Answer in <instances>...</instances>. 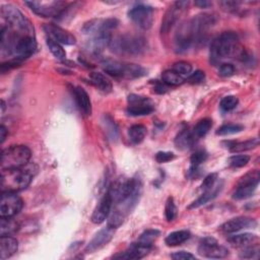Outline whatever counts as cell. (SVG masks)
Wrapping results in <instances>:
<instances>
[{
  "label": "cell",
  "mask_w": 260,
  "mask_h": 260,
  "mask_svg": "<svg viewBox=\"0 0 260 260\" xmlns=\"http://www.w3.org/2000/svg\"><path fill=\"white\" fill-rule=\"evenodd\" d=\"M108 191L113 197V207L108 219V225L117 229L133 211L142 194V183L137 177L119 179L112 183Z\"/></svg>",
  "instance_id": "cell-1"
},
{
  "label": "cell",
  "mask_w": 260,
  "mask_h": 260,
  "mask_svg": "<svg viewBox=\"0 0 260 260\" xmlns=\"http://www.w3.org/2000/svg\"><path fill=\"white\" fill-rule=\"evenodd\" d=\"M215 22V15L201 13L183 23L175 37V51L182 54L190 50L193 46L201 44Z\"/></svg>",
  "instance_id": "cell-2"
},
{
  "label": "cell",
  "mask_w": 260,
  "mask_h": 260,
  "mask_svg": "<svg viewBox=\"0 0 260 260\" xmlns=\"http://www.w3.org/2000/svg\"><path fill=\"white\" fill-rule=\"evenodd\" d=\"M242 52L238 35L234 31H224L211 42L209 60L214 66L220 65L223 60L236 56L239 57Z\"/></svg>",
  "instance_id": "cell-3"
},
{
  "label": "cell",
  "mask_w": 260,
  "mask_h": 260,
  "mask_svg": "<svg viewBox=\"0 0 260 260\" xmlns=\"http://www.w3.org/2000/svg\"><path fill=\"white\" fill-rule=\"evenodd\" d=\"M109 47L118 55L139 56L146 51L147 42L142 36L125 34L112 38Z\"/></svg>",
  "instance_id": "cell-4"
},
{
  "label": "cell",
  "mask_w": 260,
  "mask_h": 260,
  "mask_svg": "<svg viewBox=\"0 0 260 260\" xmlns=\"http://www.w3.org/2000/svg\"><path fill=\"white\" fill-rule=\"evenodd\" d=\"M34 173L27 165L20 169L1 170V190L18 192L25 189L31 182Z\"/></svg>",
  "instance_id": "cell-5"
},
{
  "label": "cell",
  "mask_w": 260,
  "mask_h": 260,
  "mask_svg": "<svg viewBox=\"0 0 260 260\" xmlns=\"http://www.w3.org/2000/svg\"><path fill=\"white\" fill-rule=\"evenodd\" d=\"M103 70L111 76L125 79H135L146 75V70L135 63H126L113 59H106L102 62Z\"/></svg>",
  "instance_id": "cell-6"
},
{
  "label": "cell",
  "mask_w": 260,
  "mask_h": 260,
  "mask_svg": "<svg viewBox=\"0 0 260 260\" xmlns=\"http://www.w3.org/2000/svg\"><path fill=\"white\" fill-rule=\"evenodd\" d=\"M31 156L30 149L25 145H11L1 152V170H13L25 167Z\"/></svg>",
  "instance_id": "cell-7"
},
{
  "label": "cell",
  "mask_w": 260,
  "mask_h": 260,
  "mask_svg": "<svg viewBox=\"0 0 260 260\" xmlns=\"http://www.w3.org/2000/svg\"><path fill=\"white\" fill-rule=\"evenodd\" d=\"M1 15L7 22L8 26L14 30L24 34L34 35V27L29 20L21 13V11L11 4L1 6Z\"/></svg>",
  "instance_id": "cell-8"
},
{
  "label": "cell",
  "mask_w": 260,
  "mask_h": 260,
  "mask_svg": "<svg viewBox=\"0 0 260 260\" xmlns=\"http://www.w3.org/2000/svg\"><path fill=\"white\" fill-rule=\"evenodd\" d=\"M25 4L43 17L61 16L68 8V4L64 1H26Z\"/></svg>",
  "instance_id": "cell-9"
},
{
  "label": "cell",
  "mask_w": 260,
  "mask_h": 260,
  "mask_svg": "<svg viewBox=\"0 0 260 260\" xmlns=\"http://www.w3.org/2000/svg\"><path fill=\"white\" fill-rule=\"evenodd\" d=\"M22 199L12 191H3L0 200L1 217H13L22 208Z\"/></svg>",
  "instance_id": "cell-10"
},
{
  "label": "cell",
  "mask_w": 260,
  "mask_h": 260,
  "mask_svg": "<svg viewBox=\"0 0 260 260\" xmlns=\"http://www.w3.org/2000/svg\"><path fill=\"white\" fill-rule=\"evenodd\" d=\"M128 16L138 27L148 29L153 22V8L148 5L138 4L129 10Z\"/></svg>",
  "instance_id": "cell-11"
},
{
  "label": "cell",
  "mask_w": 260,
  "mask_h": 260,
  "mask_svg": "<svg viewBox=\"0 0 260 260\" xmlns=\"http://www.w3.org/2000/svg\"><path fill=\"white\" fill-rule=\"evenodd\" d=\"M198 253L199 255L206 258L219 259L226 257L229 255V250L225 247L219 245L214 238L206 237L200 241L198 246Z\"/></svg>",
  "instance_id": "cell-12"
},
{
  "label": "cell",
  "mask_w": 260,
  "mask_h": 260,
  "mask_svg": "<svg viewBox=\"0 0 260 260\" xmlns=\"http://www.w3.org/2000/svg\"><path fill=\"white\" fill-rule=\"evenodd\" d=\"M127 113L131 116H144L153 112V103L146 96L138 94H130L127 99Z\"/></svg>",
  "instance_id": "cell-13"
},
{
  "label": "cell",
  "mask_w": 260,
  "mask_h": 260,
  "mask_svg": "<svg viewBox=\"0 0 260 260\" xmlns=\"http://www.w3.org/2000/svg\"><path fill=\"white\" fill-rule=\"evenodd\" d=\"M189 5V1H176L173 3L172 6L167 10L165 16L161 20L160 25V32L168 34L173 26L177 23L182 11L187 8Z\"/></svg>",
  "instance_id": "cell-14"
},
{
  "label": "cell",
  "mask_w": 260,
  "mask_h": 260,
  "mask_svg": "<svg viewBox=\"0 0 260 260\" xmlns=\"http://www.w3.org/2000/svg\"><path fill=\"white\" fill-rule=\"evenodd\" d=\"M118 24H119V21L116 18L91 19L83 24L82 31L85 35L95 36L104 32H110V30L115 28Z\"/></svg>",
  "instance_id": "cell-15"
},
{
  "label": "cell",
  "mask_w": 260,
  "mask_h": 260,
  "mask_svg": "<svg viewBox=\"0 0 260 260\" xmlns=\"http://www.w3.org/2000/svg\"><path fill=\"white\" fill-rule=\"evenodd\" d=\"M113 207V197L111 193L107 190V192L103 195L102 199L98 203L96 207L94 208L91 214V221L95 224H100L104 222L110 215L111 210Z\"/></svg>",
  "instance_id": "cell-16"
},
{
  "label": "cell",
  "mask_w": 260,
  "mask_h": 260,
  "mask_svg": "<svg viewBox=\"0 0 260 260\" xmlns=\"http://www.w3.org/2000/svg\"><path fill=\"white\" fill-rule=\"evenodd\" d=\"M112 38L113 37L111 32H104L92 36L85 44V51L93 57L100 56L103 51L110 46Z\"/></svg>",
  "instance_id": "cell-17"
},
{
  "label": "cell",
  "mask_w": 260,
  "mask_h": 260,
  "mask_svg": "<svg viewBox=\"0 0 260 260\" xmlns=\"http://www.w3.org/2000/svg\"><path fill=\"white\" fill-rule=\"evenodd\" d=\"M257 225V221L248 216H238L225 221L220 225V231L224 234H233L245 229H254Z\"/></svg>",
  "instance_id": "cell-18"
},
{
  "label": "cell",
  "mask_w": 260,
  "mask_h": 260,
  "mask_svg": "<svg viewBox=\"0 0 260 260\" xmlns=\"http://www.w3.org/2000/svg\"><path fill=\"white\" fill-rule=\"evenodd\" d=\"M44 29L48 38L53 39L61 45H74L76 43V39L72 34L56 24L47 23L44 25Z\"/></svg>",
  "instance_id": "cell-19"
},
{
  "label": "cell",
  "mask_w": 260,
  "mask_h": 260,
  "mask_svg": "<svg viewBox=\"0 0 260 260\" xmlns=\"http://www.w3.org/2000/svg\"><path fill=\"white\" fill-rule=\"evenodd\" d=\"M114 231L115 229L111 226H107L100 232H98L93 238L89 241V243L86 245L84 251L86 253H93L96 250H100L104 246H106L114 237Z\"/></svg>",
  "instance_id": "cell-20"
},
{
  "label": "cell",
  "mask_w": 260,
  "mask_h": 260,
  "mask_svg": "<svg viewBox=\"0 0 260 260\" xmlns=\"http://www.w3.org/2000/svg\"><path fill=\"white\" fill-rule=\"evenodd\" d=\"M151 250V247L143 245L138 241L130 245L125 251L113 256L115 259H123V260H131V259H141L145 257Z\"/></svg>",
  "instance_id": "cell-21"
},
{
  "label": "cell",
  "mask_w": 260,
  "mask_h": 260,
  "mask_svg": "<svg viewBox=\"0 0 260 260\" xmlns=\"http://www.w3.org/2000/svg\"><path fill=\"white\" fill-rule=\"evenodd\" d=\"M76 106L80 113L87 117L91 114V103L88 93L81 86H72L71 88Z\"/></svg>",
  "instance_id": "cell-22"
},
{
  "label": "cell",
  "mask_w": 260,
  "mask_h": 260,
  "mask_svg": "<svg viewBox=\"0 0 260 260\" xmlns=\"http://www.w3.org/2000/svg\"><path fill=\"white\" fill-rule=\"evenodd\" d=\"M18 242L10 236H1L0 238V259L5 260L16 253Z\"/></svg>",
  "instance_id": "cell-23"
},
{
  "label": "cell",
  "mask_w": 260,
  "mask_h": 260,
  "mask_svg": "<svg viewBox=\"0 0 260 260\" xmlns=\"http://www.w3.org/2000/svg\"><path fill=\"white\" fill-rule=\"evenodd\" d=\"M222 188V183H215L211 188L203 191V193L201 194V196L199 198H197L194 202H192L190 205H189V209H192V208H197V207H200L204 204H206L208 201L212 200L213 198H215L217 196V194L220 192Z\"/></svg>",
  "instance_id": "cell-24"
},
{
  "label": "cell",
  "mask_w": 260,
  "mask_h": 260,
  "mask_svg": "<svg viewBox=\"0 0 260 260\" xmlns=\"http://www.w3.org/2000/svg\"><path fill=\"white\" fill-rule=\"evenodd\" d=\"M258 240V237L255 234L251 233H244V234H239V235H234L230 236L228 238V242L238 248H243L246 246H249L251 244H254Z\"/></svg>",
  "instance_id": "cell-25"
},
{
  "label": "cell",
  "mask_w": 260,
  "mask_h": 260,
  "mask_svg": "<svg viewBox=\"0 0 260 260\" xmlns=\"http://www.w3.org/2000/svg\"><path fill=\"white\" fill-rule=\"evenodd\" d=\"M89 80H90L91 84H93L98 89H100L101 91H103L105 93L110 92L113 88V84H112L111 80L103 73L91 72L89 75Z\"/></svg>",
  "instance_id": "cell-26"
},
{
  "label": "cell",
  "mask_w": 260,
  "mask_h": 260,
  "mask_svg": "<svg viewBox=\"0 0 260 260\" xmlns=\"http://www.w3.org/2000/svg\"><path fill=\"white\" fill-rule=\"evenodd\" d=\"M195 141H196V138L194 137L192 131H189L188 129H183L177 135L175 139V145L177 148L181 150H186L192 147Z\"/></svg>",
  "instance_id": "cell-27"
},
{
  "label": "cell",
  "mask_w": 260,
  "mask_h": 260,
  "mask_svg": "<svg viewBox=\"0 0 260 260\" xmlns=\"http://www.w3.org/2000/svg\"><path fill=\"white\" fill-rule=\"evenodd\" d=\"M207 158V153L205 150L203 149H199V150H196L192 155H191V158H190V168H189V171H188V175L189 177H197V173L199 171V167L206 160Z\"/></svg>",
  "instance_id": "cell-28"
},
{
  "label": "cell",
  "mask_w": 260,
  "mask_h": 260,
  "mask_svg": "<svg viewBox=\"0 0 260 260\" xmlns=\"http://www.w3.org/2000/svg\"><path fill=\"white\" fill-rule=\"evenodd\" d=\"M191 237V234L189 231L186 230H181V231H176L171 234H169L166 239L165 243L169 247H175L179 246L183 243H185L187 240H189Z\"/></svg>",
  "instance_id": "cell-29"
},
{
  "label": "cell",
  "mask_w": 260,
  "mask_h": 260,
  "mask_svg": "<svg viewBox=\"0 0 260 260\" xmlns=\"http://www.w3.org/2000/svg\"><path fill=\"white\" fill-rule=\"evenodd\" d=\"M102 125H103V128L107 134V136L113 140V141H116L119 137V131H118V127L115 123V121L113 120V118L108 115V114H105L103 115L102 117Z\"/></svg>",
  "instance_id": "cell-30"
},
{
  "label": "cell",
  "mask_w": 260,
  "mask_h": 260,
  "mask_svg": "<svg viewBox=\"0 0 260 260\" xmlns=\"http://www.w3.org/2000/svg\"><path fill=\"white\" fill-rule=\"evenodd\" d=\"M259 146V139L258 138H251L245 141L241 142H235L230 146V151L231 152H244L247 150H251Z\"/></svg>",
  "instance_id": "cell-31"
},
{
  "label": "cell",
  "mask_w": 260,
  "mask_h": 260,
  "mask_svg": "<svg viewBox=\"0 0 260 260\" xmlns=\"http://www.w3.org/2000/svg\"><path fill=\"white\" fill-rule=\"evenodd\" d=\"M256 188H257V185H253V184H238L236 190L233 193V198L237 200L246 199L252 196Z\"/></svg>",
  "instance_id": "cell-32"
},
{
  "label": "cell",
  "mask_w": 260,
  "mask_h": 260,
  "mask_svg": "<svg viewBox=\"0 0 260 260\" xmlns=\"http://www.w3.org/2000/svg\"><path fill=\"white\" fill-rule=\"evenodd\" d=\"M146 132H147L146 131V127L144 125H141V124L133 125V126H131L129 128V131H128L129 139L134 144H138V143L143 141V139L145 138Z\"/></svg>",
  "instance_id": "cell-33"
},
{
  "label": "cell",
  "mask_w": 260,
  "mask_h": 260,
  "mask_svg": "<svg viewBox=\"0 0 260 260\" xmlns=\"http://www.w3.org/2000/svg\"><path fill=\"white\" fill-rule=\"evenodd\" d=\"M212 126V121L211 119L209 118H204V119H201L200 121H198V123L194 126L193 130H192V133L194 135V137L196 139H199L203 136H205L208 131L210 130Z\"/></svg>",
  "instance_id": "cell-34"
},
{
  "label": "cell",
  "mask_w": 260,
  "mask_h": 260,
  "mask_svg": "<svg viewBox=\"0 0 260 260\" xmlns=\"http://www.w3.org/2000/svg\"><path fill=\"white\" fill-rule=\"evenodd\" d=\"M161 79L165 84L171 85V86H177L184 82V78L172 69L165 70L161 74Z\"/></svg>",
  "instance_id": "cell-35"
},
{
  "label": "cell",
  "mask_w": 260,
  "mask_h": 260,
  "mask_svg": "<svg viewBox=\"0 0 260 260\" xmlns=\"http://www.w3.org/2000/svg\"><path fill=\"white\" fill-rule=\"evenodd\" d=\"M18 229V223L12 217H1L0 220V235L8 236Z\"/></svg>",
  "instance_id": "cell-36"
},
{
  "label": "cell",
  "mask_w": 260,
  "mask_h": 260,
  "mask_svg": "<svg viewBox=\"0 0 260 260\" xmlns=\"http://www.w3.org/2000/svg\"><path fill=\"white\" fill-rule=\"evenodd\" d=\"M47 45L49 47V50L51 51V53L59 60H63L66 58V52L63 49L62 45L59 44L58 42L54 41L51 38L47 37Z\"/></svg>",
  "instance_id": "cell-37"
},
{
  "label": "cell",
  "mask_w": 260,
  "mask_h": 260,
  "mask_svg": "<svg viewBox=\"0 0 260 260\" xmlns=\"http://www.w3.org/2000/svg\"><path fill=\"white\" fill-rule=\"evenodd\" d=\"M159 236V232L157 230H153V229H149V230H146L144 231L139 239H138V242L143 244V245H146V246H149V247H152V244L153 242L157 239V237Z\"/></svg>",
  "instance_id": "cell-38"
},
{
  "label": "cell",
  "mask_w": 260,
  "mask_h": 260,
  "mask_svg": "<svg viewBox=\"0 0 260 260\" xmlns=\"http://www.w3.org/2000/svg\"><path fill=\"white\" fill-rule=\"evenodd\" d=\"M242 130H244V126L240 124H224L220 126L215 133L216 135H219V136H225V135H231V134L241 132Z\"/></svg>",
  "instance_id": "cell-39"
},
{
  "label": "cell",
  "mask_w": 260,
  "mask_h": 260,
  "mask_svg": "<svg viewBox=\"0 0 260 260\" xmlns=\"http://www.w3.org/2000/svg\"><path fill=\"white\" fill-rule=\"evenodd\" d=\"M172 70H174L176 73H178L182 77L186 75L189 76L192 72V65L186 61H179L173 64Z\"/></svg>",
  "instance_id": "cell-40"
},
{
  "label": "cell",
  "mask_w": 260,
  "mask_h": 260,
  "mask_svg": "<svg viewBox=\"0 0 260 260\" xmlns=\"http://www.w3.org/2000/svg\"><path fill=\"white\" fill-rule=\"evenodd\" d=\"M240 257L244 259H253L259 257V247L257 244H251L249 246L243 247L240 252Z\"/></svg>",
  "instance_id": "cell-41"
},
{
  "label": "cell",
  "mask_w": 260,
  "mask_h": 260,
  "mask_svg": "<svg viewBox=\"0 0 260 260\" xmlns=\"http://www.w3.org/2000/svg\"><path fill=\"white\" fill-rule=\"evenodd\" d=\"M260 181V172L258 170H253L245 174L238 182V184H253L257 185Z\"/></svg>",
  "instance_id": "cell-42"
},
{
  "label": "cell",
  "mask_w": 260,
  "mask_h": 260,
  "mask_svg": "<svg viewBox=\"0 0 260 260\" xmlns=\"http://www.w3.org/2000/svg\"><path fill=\"white\" fill-rule=\"evenodd\" d=\"M250 160V156L246 155V154H236V155H232L229 159V166L233 167V168H242L244 166H246Z\"/></svg>",
  "instance_id": "cell-43"
},
{
  "label": "cell",
  "mask_w": 260,
  "mask_h": 260,
  "mask_svg": "<svg viewBox=\"0 0 260 260\" xmlns=\"http://www.w3.org/2000/svg\"><path fill=\"white\" fill-rule=\"evenodd\" d=\"M238 103H239V101H238L237 96H235V95H226V96H224L220 101L219 107H220V109L223 112H230V111L234 110L237 107Z\"/></svg>",
  "instance_id": "cell-44"
},
{
  "label": "cell",
  "mask_w": 260,
  "mask_h": 260,
  "mask_svg": "<svg viewBox=\"0 0 260 260\" xmlns=\"http://www.w3.org/2000/svg\"><path fill=\"white\" fill-rule=\"evenodd\" d=\"M165 215H166V218L168 221L174 220L177 216V207H176L173 197H169L167 199L166 206H165Z\"/></svg>",
  "instance_id": "cell-45"
},
{
  "label": "cell",
  "mask_w": 260,
  "mask_h": 260,
  "mask_svg": "<svg viewBox=\"0 0 260 260\" xmlns=\"http://www.w3.org/2000/svg\"><path fill=\"white\" fill-rule=\"evenodd\" d=\"M235 71H236V69H235L234 65H232L231 63H222L219 66L218 74L222 77H230L235 74Z\"/></svg>",
  "instance_id": "cell-46"
},
{
  "label": "cell",
  "mask_w": 260,
  "mask_h": 260,
  "mask_svg": "<svg viewBox=\"0 0 260 260\" xmlns=\"http://www.w3.org/2000/svg\"><path fill=\"white\" fill-rule=\"evenodd\" d=\"M204 78H205L204 72L201 70H196L188 76L187 81L192 84H198V83H201L204 80Z\"/></svg>",
  "instance_id": "cell-47"
},
{
  "label": "cell",
  "mask_w": 260,
  "mask_h": 260,
  "mask_svg": "<svg viewBox=\"0 0 260 260\" xmlns=\"http://www.w3.org/2000/svg\"><path fill=\"white\" fill-rule=\"evenodd\" d=\"M216 182H217V175L216 174H209L203 180V182L201 184V190L205 191V190L211 188Z\"/></svg>",
  "instance_id": "cell-48"
},
{
  "label": "cell",
  "mask_w": 260,
  "mask_h": 260,
  "mask_svg": "<svg viewBox=\"0 0 260 260\" xmlns=\"http://www.w3.org/2000/svg\"><path fill=\"white\" fill-rule=\"evenodd\" d=\"M175 158V154L170 151H158L155 154V159L157 162H168Z\"/></svg>",
  "instance_id": "cell-49"
},
{
  "label": "cell",
  "mask_w": 260,
  "mask_h": 260,
  "mask_svg": "<svg viewBox=\"0 0 260 260\" xmlns=\"http://www.w3.org/2000/svg\"><path fill=\"white\" fill-rule=\"evenodd\" d=\"M171 257L175 260H193L195 259V256L189 252L186 251H178L171 255Z\"/></svg>",
  "instance_id": "cell-50"
},
{
  "label": "cell",
  "mask_w": 260,
  "mask_h": 260,
  "mask_svg": "<svg viewBox=\"0 0 260 260\" xmlns=\"http://www.w3.org/2000/svg\"><path fill=\"white\" fill-rule=\"evenodd\" d=\"M167 84H165L164 82H156L154 85V91L157 93H164L167 91Z\"/></svg>",
  "instance_id": "cell-51"
},
{
  "label": "cell",
  "mask_w": 260,
  "mask_h": 260,
  "mask_svg": "<svg viewBox=\"0 0 260 260\" xmlns=\"http://www.w3.org/2000/svg\"><path fill=\"white\" fill-rule=\"evenodd\" d=\"M194 4L200 8H207V7L211 6V2L206 1V0H198V1H195Z\"/></svg>",
  "instance_id": "cell-52"
},
{
  "label": "cell",
  "mask_w": 260,
  "mask_h": 260,
  "mask_svg": "<svg viewBox=\"0 0 260 260\" xmlns=\"http://www.w3.org/2000/svg\"><path fill=\"white\" fill-rule=\"evenodd\" d=\"M6 135H7V129L5 128L4 125H1L0 126V142L3 143L5 138H6Z\"/></svg>",
  "instance_id": "cell-53"
},
{
  "label": "cell",
  "mask_w": 260,
  "mask_h": 260,
  "mask_svg": "<svg viewBox=\"0 0 260 260\" xmlns=\"http://www.w3.org/2000/svg\"><path fill=\"white\" fill-rule=\"evenodd\" d=\"M1 108H2V113H3V112H4V109H5V103H4V101L1 102Z\"/></svg>",
  "instance_id": "cell-54"
}]
</instances>
